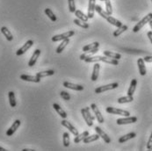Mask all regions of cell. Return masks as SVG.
Listing matches in <instances>:
<instances>
[{
  "label": "cell",
  "mask_w": 152,
  "mask_h": 151,
  "mask_svg": "<svg viewBox=\"0 0 152 151\" xmlns=\"http://www.w3.org/2000/svg\"><path fill=\"white\" fill-rule=\"evenodd\" d=\"M20 79L23 81H26V82H33V83H40L41 79L40 77H38L36 75L35 76H29V75H21L20 76Z\"/></svg>",
  "instance_id": "7c38bea8"
},
{
  "label": "cell",
  "mask_w": 152,
  "mask_h": 151,
  "mask_svg": "<svg viewBox=\"0 0 152 151\" xmlns=\"http://www.w3.org/2000/svg\"><path fill=\"white\" fill-rule=\"evenodd\" d=\"M99 69H100V64L98 63H95V64L93 66V72L91 74V81L95 82L97 81L98 77H99Z\"/></svg>",
  "instance_id": "2e32d148"
},
{
  "label": "cell",
  "mask_w": 152,
  "mask_h": 151,
  "mask_svg": "<svg viewBox=\"0 0 152 151\" xmlns=\"http://www.w3.org/2000/svg\"><path fill=\"white\" fill-rule=\"evenodd\" d=\"M106 2V12L108 15L113 14V7H112V4L110 2V0H107Z\"/></svg>",
  "instance_id": "f35d334b"
},
{
  "label": "cell",
  "mask_w": 152,
  "mask_h": 151,
  "mask_svg": "<svg viewBox=\"0 0 152 151\" xmlns=\"http://www.w3.org/2000/svg\"><path fill=\"white\" fill-rule=\"evenodd\" d=\"M106 111H107V112H108L110 114H114V115H121V116H125V117H129L130 115V112L129 111L118 109V108L115 107H107Z\"/></svg>",
  "instance_id": "3957f363"
},
{
  "label": "cell",
  "mask_w": 152,
  "mask_h": 151,
  "mask_svg": "<svg viewBox=\"0 0 152 151\" xmlns=\"http://www.w3.org/2000/svg\"><path fill=\"white\" fill-rule=\"evenodd\" d=\"M151 1H152V0H151Z\"/></svg>",
  "instance_id": "f907efd6"
},
{
  "label": "cell",
  "mask_w": 152,
  "mask_h": 151,
  "mask_svg": "<svg viewBox=\"0 0 152 151\" xmlns=\"http://www.w3.org/2000/svg\"><path fill=\"white\" fill-rule=\"evenodd\" d=\"M64 86L68 89H71V90H84V86L83 85H76V84H73V83H69V82H64Z\"/></svg>",
  "instance_id": "e0dca14e"
},
{
  "label": "cell",
  "mask_w": 152,
  "mask_h": 151,
  "mask_svg": "<svg viewBox=\"0 0 152 151\" xmlns=\"http://www.w3.org/2000/svg\"><path fill=\"white\" fill-rule=\"evenodd\" d=\"M20 124H21V121H20V120H16L13 122V124L12 125V127L6 131V135H7V136H12V135L17 131V129L20 128Z\"/></svg>",
  "instance_id": "30bf717a"
},
{
  "label": "cell",
  "mask_w": 152,
  "mask_h": 151,
  "mask_svg": "<svg viewBox=\"0 0 152 151\" xmlns=\"http://www.w3.org/2000/svg\"><path fill=\"white\" fill-rule=\"evenodd\" d=\"M136 136V133H127V134H125V135H122L120 139H119V142L120 143H123V142H128V141H129L131 139H133V138H134Z\"/></svg>",
  "instance_id": "ffe728a7"
},
{
  "label": "cell",
  "mask_w": 152,
  "mask_h": 151,
  "mask_svg": "<svg viewBox=\"0 0 152 151\" xmlns=\"http://www.w3.org/2000/svg\"><path fill=\"white\" fill-rule=\"evenodd\" d=\"M100 1H107V0H100Z\"/></svg>",
  "instance_id": "c3c4849f"
},
{
  "label": "cell",
  "mask_w": 152,
  "mask_h": 151,
  "mask_svg": "<svg viewBox=\"0 0 152 151\" xmlns=\"http://www.w3.org/2000/svg\"><path fill=\"white\" fill-rule=\"evenodd\" d=\"M95 131L97 132V133L105 141V142H107V143H110L111 142V138L109 137L108 135L103 131V130L101 129V128H99V127H96L95 128Z\"/></svg>",
  "instance_id": "9a60e30c"
},
{
  "label": "cell",
  "mask_w": 152,
  "mask_h": 151,
  "mask_svg": "<svg viewBox=\"0 0 152 151\" xmlns=\"http://www.w3.org/2000/svg\"><path fill=\"white\" fill-rule=\"evenodd\" d=\"M147 35H148V37H149V39H150V41H151V42L152 44V31L148 32V33H147Z\"/></svg>",
  "instance_id": "ee69618b"
},
{
  "label": "cell",
  "mask_w": 152,
  "mask_h": 151,
  "mask_svg": "<svg viewBox=\"0 0 152 151\" xmlns=\"http://www.w3.org/2000/svg\"><path fill=\"white\" fill-rule=\"evenodd\" d=\"M99 134H92V135H88L85 139H84V142L85 143H89V142H92L95 141H98L99 139Z\"/></svg>",
  "instance_id": "d6a6232c"
},
{
  "label": "cell",
  "mask_w": 152,
  "mask_h": 151,
  "mask_svg": "<svg viewBox=\"0 0 152 151\" xmlns=\"http://www.w3.org/2000/svg\"><path fill=\"white\" fill-rule=\"evenodd\" d=\"M86 63H98V62H102V56L101 55H96V56H90L87 57L85 60Z\"/></svg>",
  "instance_id": "e575fe53"
},
{
  "label": "cell",
  "mask_w": 152,
  "mask_h": 151,
  "mask_svg": "<svg viewBox=\"0 0 152 151\" xmlns=\"http://www.w3.org/2000/svg\"><path fill=\"white\" fill-rule=\"evenodd\" d=\"M136 85H137V80L136 79H133L131 81L129 88L128 90V95L129 96H133L134 95V93L135 91V89H136Z\"/></svg>",
  "instance_id": "484cf974"
},
{
  "label": "cell",
  "mask_w": 152,
  "mask_h": 151,
  "mask_svg": "<svg viewBox=\"0 0 152 151\" xmlns=\"http://www.w3.org/2000/svg\"><path fill=\"white\" fill-rule=\"evenodd\" d=\"M60 96H61V98H62L64 100H66V101L70 100V95H69V93H68L67 91L62 90V91L60 92Z\"/></svg>",
  "instance_id": "60d3db41"
},
{
  "label": "cell",
  "mask_w": 152,
  "mask_h": 151,
  "mask_svg": "<svg viewBox=\"0 0 152 151\" xmlns=\"http://www.w3.org/2000/svg\"><path fill=\"white\" fill-rule=\"evenodd\" d=\"M149 24H150V26H151V28L152 30V20H151V21L149 22Z\"/></svg>",
  "instance_id": "7dc6e473"
},
{
  "label": "cell",
  "mask_w": 152,
  "mask_h": 151,
  "mask_svg": "<svg viewBox=\"0 0 152 151\" xmlns=\"http://www.w3.org/2000/svg\"><path fill=\"white\" fill-rule=\"evenodd\" d=\"M61 124L63 125V127H64V128H68V129L69 130V132H70L71 133H73L74 135L77 136V135L78 134V131H77V129L69 121L64 120L61 121Z\"/></svg>",
  "instance_id": "9c48e42d"
},
{
  "label": "cell",
  "mask_w": 152,
  "mask_h": 151,
  "mask_svg": "<svg viewBox=\"0 0 152 151\" xmlns=\"http://www.w3.org/2000/svg\"><path fill=\"white\" fill-rule=\"evenodd\" d=\"M128 30V26H126V25H122L121 26H120V27H117V29L113 32V36L114 37H119L121 34H123L124 32H126Z\"/></svg>",
  "instance_id": "44dd1931"
},
{
  "label": "cell",
  "mask_w": 152,
  "mask_h": 151,
  "mask_svg": "<svg viewBox=\"0 0 152 151\" xmlns=\"http://www.w3.org/2000/svg\"><path fill=\"white\" fill-rule=\"evenodd\" d=\"M144 60L142 58H139L137 60V65H138V69H139V73L141 76H145L147 73L146 70V67H145V63H144Z\"/></svg>",
  "instance_id": "5bb4252c"
},
{
  "label": "cell",
  "mask_w": 152,
  "mask_h": 151,
  "mask_svg": "<svg viewBox=\"0 0 152 151\" xmlns=\"http://www.w3.org/2000/svg\"><path fill=\"white\" fill-rule=\"evenodd\" d=\"M0 151H6V150L3 147H0Z\"/></svg>",
  "instance_id": "bcb514c9"
},
{
  "label": "cell",
  "mask_w": 152,
  "mask_h": 151,
  "mask_svg": "<svg viewBox=\"0 0 152 151\" xmlns=\"http://www.w3.org/2000/svg\"><path fill=\"white\" fill-rule=\"evenodd\" d=\"M89 135V132L88 131H85V132H83L82 133H78L75 138H74V142L75 143H79V142H81L82 141H84V139Z\"/></svg>",
  "instance_id": "4316f807"
},
{
  "label": "cell",
  "mask_w": 152,
  "mask_h": 151,
  "mask_svg": "<svg viewBox=\"0 0 152 151\" xmlns=\"http://www.w3.org/2000/svg\"><path fill=\"white\" fill-rule=\"evenodd\" d=\"M53 107H54V109L56 111V112H57L63 119H66V118H67V113L63 110V108L61 107L58 104H56V103L53 104Z\"/></svg>",
  "instance_id": "603a6c76"
},
{
  "label": "cell",
  "mask_w": 152,
  "mask_h": 151,
  "mask_svg": "<svg viewBox=\"0 0 152 151\" xmlns=\"http://www.w3.org/2000/svg\"><path fill=\"white\" fill-rule=\"evenodd\" d=\"M103 54H104V55H106L107 57H111V58L117 59V60H120L121 58V55L119 53H114L112 51H104Z\"/></svg>",
  "instance_id": "f1b7e54d"
},
{
  "label": "cell",
  "mask_w": 152,
  "mask_h": 151,
  "mask_svg": "<svg viewBox=\"0 0 152 151\" xmlns=\"http://www.w3.org/2000/svg\"><path fill=\"white\" fill-rule=\"evenodd\" d=\"M75 34V32L74 31H68L66 33L64 34H57V35H54L52 37V42H60V41H64L65 39H69V37L73 36Z\"/></svg>",
  "instance_id": "277c9868"
},
{
  "label": "cell",
  "mask_w": 152,
  "mask_h": 151,
  "mask_svg": "<svg viewBox=\"0 0 152 151\" xmlns=\"http://www.w3.org/2000/svg\"><path fill=\"white\" fill-rule=\"evenodd\" d=\"M151 150H152V149H151Z\"/></svg>",
  "instance_id": "681fc988"
},
{
  "label": "cell",
  "mask_w": 152,
  "mask_h": 151,
  "mask_svg": "<svg viewBox=\"0 0 152 151\" xmlns=\"http://www.w3.org/2000/svg\"><path fill=\"white\" fill-rule=\"evenodd\" d=\"M95 6H96V0H89L88 13H87V16H88L89 19H92V18L94 17Z\"/></svg>",
  "instance_id": "8fae6325"
},
{
  "label": "cell",
  "mask_w": 152,
  "mask_h": 151,
  "mask_svg": "<svg viewBox=\"0 0 152 151\" xmlns=\"http://www.w3.org/2000/svg\"><path fill=\"white\" fill-rule=\"evenodd\" d=\"M95 11L102 17V18H104V19H106L107 20V18L108 17V16H110V15H108L107 13V12L106 11H104L102 8H101V6L100 5H99V4H97L96 6H95Z\"/></svg>",
  "instance_id": "4dcf8cb0"
},
{
  "label": "cell",
  "mask_w": 152,
  "mask_h": 151,
  "mask_svg": "<svg viewBox=\"0 0 152 151\" xmlns=\"http://www.w3.org/2000/svg\"><path fill=\"white\" fill-rule=\"evenodd\" d=\"M69 4V10L70 12H76V4H75V0H68Z\"/></svg>",
  "instance_id": "ab89813d"
},
{
  "label": "cell",
  "mask_w": 152,
  "mask_h": 151,
  "mask_svg": "<svg viewBox=\"0 0 152 151\" xmlns=\"http://www.w3.org/2000/svg\"><path fill=\"white\" fill-rule=\"evenodd\" d=\"M45 13H46V15L52 20L53 22L56 21L57 20V18H56V14L52 12V10L51 9H49V8H46L45 9Z\"/></svg>",
  "instance_id": "1f68e13d"
},
{
  "label": "cell",
  "mask_w": 152,
  "mask_h": 151,
  "mask_svg": "<svg viewBox=\"0 0 152 151\" xmlns=\"http://www.w3.org/2000/svg\"><path fill=\"white\" fill-rule=\"evenodd\" d=\"M91 111L93 112V113L95 114V118L98 120V122H99V124H102V123L104 122V117H103V115L101 114V112H100L99 109L98 107V106H97L96 104H91Z\"/></svg>",
  "instance_id": "8992f818"
},
{
  "label": "cell",
  "mask_w": 152,
  "mask_h": 151,
  "mask_svg": "<svg viewBox=\"0 0 152 151\" xmlns=\"http://www.w3.org/2000/svg\"><path fill=\"white\" fill-rule=\"evenodd\" d=\"M55 74V71L53 69H48V70H45V71H41V72H37L36 76L40 78H43L46 77H49V76H53Z\"/></svg>",
  "instance_id": "7402d4cb"
},
{
  "label": "cell",
  "mask_w": 152,
  "mask_h": 151,
  "mask_svg": "<svg viewBox=\"0 0 152 151\" xmlns=\"http://www.w3.org/2000/svg\"><path fill=\"white\" fill-rule=\"evenodd\" d=\"M63 142H64V147H66V148L69 146L70 140H69V133L67 132L64 133V135H63Z\"/></svg>",
  "instance_id": "74e56055"
},
{
  "label": "cell",
  "mask_w": 152,
  "mask_h": 151,
  "mask_svg": "<svg viewBox=\"0 0 152 151\" xmlns=\"http://www.w3.org/2000/svg\"><path fill=\"white\" fill-rule=\"evenodd\" d=\"M40 55H41V50L40 49H35L34 54H33V55H32V57L30 58V60L28 62V66L29 67L34 66L35 63H36V62H37V59L39 58Z\"/></svg>",
  "instance_id": "4fadbf2b"
},
{
  "label": "cell",
  "mask_w": 152,
  "mask_h": 151,
  "mask_svg": "<svg viewBox=\"0 0 152 151\" xmlns=\"http://www.w3.org/2000/svg\"><path fill=\"white\" fill-rule=\"evenodd\" d=\"M134 100L133 96H126V97H121L120 98H118V103L119 104H125V103H130Z\"/></svg>",
  "instance_id": "836d02e7"
},
{
  "label": "cell",
  "mask_w": 152,
  "mask_h": 151,
  "mask_svg": "<svg viewBox=\"0 0 152 151\" xmlns=\"http://www.w3.org/2000/svg\"><path fill=\"white\" fill-rule=\"evenodd\" d=\"M33 45H34V41H32V40H28L26 43L24 44L23 46H22L20 48H19L18 50H17V52H16V55H24L29 48H31L32 47H33Z\"/></svg>",
  "instance_id": "52a82bcc"
},
{
  "label": "cell",
  "mask_w": 152,
  "mask_h": 151,
  "mask_svg": "<svg viewBox=\"0 0 152 151\" xmlns=\"http://www.w3.org/2000/svg\"><path fill=\"white\" fill-rule=\"evenodd\" d=\"M147 149L148 150H151L152 149V133L150 136V139L148 141V143H147Z\"/></svg>",
  "instance_id": "b9f144b4"
},
{
  "label": "cell",
  "mask_w": 152,
  "mask_h": 151,
  "mask_svg": "<svg viewBox=\"0 0 152 151\" xmlns=\"http://www.w3.org/2000/svg\"><path fill=\"white\" fill-rule=\"evenodd\" d=\"M98 51H99V47H96V48H94V49H92V50H89V51H86V52H84V54L80 55V60L85 61L87 57L92 56V55H93L94 54H96Z\"/></svg>",
  "instance_id": "d6986e66"
},
{
  "label": "cell",
  "mask_w": 152,
  "mask_h": 151,
  "mask_svg": "<svg viewBox=\"0 0 152 151\" xmlns=\"http://www.w3.org/2000/svg\"><path fill=\"white\" fill-rule=\"evenodd\" d=\"M143 60L146 63H152V56H145L143 58Z\"/></svg>",
  "instance_id": "7bdbcfd3"
},
{
  "label": "cell",
  "mask_w": 152,
  "mask_h": 151,
  "mask_svg": "<svg viewBox=\"0 0 152 151\" xmlns=\"http://www.w3.org/2000/svg\"><path fill=\"white\" fill-rule=\"evenodd\" d=\"M152 20V13H149V14H147L142 20H141L140 21L138 22L134 26V28H133V32L134 33H137V32H139L147 23H149V22Z\"/></svg>",
  "instance_id": "7a4b0ae2"
},
{
  "label": "cell",
  "mask_w": 152,
  "mask_h": 151,
  "mask_svg": "<svg viewBox=\"0 0 152 151\" xmlns=\"http://www.w3.org/2000/svg\"><path fill=\"white\" fill-rule=\"evenodd\" d=\"M119 86V84L118 83H113V84H110V85H103V86H99L98 88L95 89V93L99 94V93H103L105 91H107V90H113V89H116Z\"/></svg>",
  "instance_id": "5b68a950"
},
{
  "label": "cell",
  "mask_w": 152,
  "mask_h": 151,
  "mask_svg": "<svg viewBox=\"0 0 152 151\" xmlns=\"http://www.w3.org/2000/svg\"><path fill=\"white\" fill-rule=\"evenodd\" d=\"M8 98H9V103L10 106L12 107H16L17 106V102H16V98H15V94L13 91H9L8 92Z\"/></svg>",
  "instance_id": "cb8c5ba5"
},
{
  "label": "cell",
  "mask_w": 152,
  "mask_h": 151,
  "mask_svg": "<svg viewBox=\"0 0 152 151\" xmlns=\"http://www.w3.org/2000/svg\"><path fill=\"white\" fill-rule=\"evenodd\" d=\"M107 20L108 23H110L111 25H113V26H116V27H120V26H122V23L120 21V20H116L115 18H113V17H112V16H108L107 18Z\"/></svg>",
  "instance_id": "f546056e"
},
{
  "label": "cell",
  "mask_w": 152,
  "mask_h": 151,
  "mask_svg": "<svg viewBox=\"0 0 152 151\" xmlns=\"http://www.w3.org/2000/svg\"><path fill=\"white\" fill-rule=\"evenodd\" d=\"M1 33L4 35V37L6 38V40L8 42H12L13 40V36H12V33L10 32V30L6 26H2L1 27Z\"/></svg>",
  "instance_id": "ac0fdd59"
},
{
  "label": "cell",
  "mask_w": 152,
  "mask_h": 151,
  "mask_svg": "<svg viewBox=\"0 0 152 151\" xmlns=\"http://www.w3.org/2000/svg\"><path fill=\"white\" fill-rule=\"evenodd\" d=\"M99 47V42H93V43L91 44H88L86 46H85L84 47H83V51L84 52H86V51H89V50H92V49H94V48H96V47Z\"/></svg>",
  "instance_id": "d590c367"
},
{
  "label": "cell",
  "mask_w": 152,
  "mask_h": 151,
  "mask_svg": "<svg viewBox=\"0 0 152 151\" xmlns=\"http://www.w3.org/2000/svg\"><path fill=\"white\" fill-rule=\"evenodd\" d=\"M69 43V38L62 41V43L60 44V45L58 46V47L56 48V53H57V54H61V53L64 50V48L67 47V45Z\"/></svg>",
  "instance_id": "83f0119b"
},
{
  "label": "cell",
  "mask_w": 152,
  "mask_h": 151,
  "mask_svg": "<svg viewBox=\"0 0 152 151\" xmlns=\"http://www.w3.org/2000/svg\"><path fill=\"white\" fill-rule=\"evenodd\" d=\"M81 113L83 115L85 121L86 122L87 126L91 127L93 125V120H95V117L91 114V107H86L81 109Z\"/></svg>",
  "instance_id": "6da1fadb"
},
{
  "label": "cell",
  "mask_w": 152,
  "mask_h": 151,
  "mask_svg": "<svg viewBox=\"0 0 152 151\" xmlns=\"http://www.w3.org/2000/svg\"><path fill=\"white\" fill-rule=\"evenodd\" d=\"M137 121V118L136 117H126V118H121V119H118L116 120L117 125H127V124H132V123H135Z\"/></svg>",
  "instance_id": "ba28073f"
},
{
  "label": "cell",
  "mask_w": 152,
  "mask_h": 151,
  "mask_svg": "<svg viewBox=\"0 0 152 151\" xmlns=\"http://www.w3.org/2000/svg\"><path fill=\"white\" fill-rule=\"evenodd\" d=\"M23 151H34V150H30V149H24V150H22Z\"/></svg>",
  "instance_id": "f6af8a7d"
},
{
  "label": "cell",
  "mask_w": 152,
  "mask_h": 151,
  "mask_svg": "<svg viewBox=\"0 0 152 151\" xmlns=\"http://www.w3.org/2000/svg\"><path fill=\"white\" fill-rule=\"evenodd\" d=\"M74 13H75V15L77 16V19H78V20H80L87 22L88 21V20H89V18H88V16H87L86 14H85V13H84L83 12H81L80 10H76V12H75Z\"/></svg>",
  "instance_id": "d4e9b609"
},
{
  "label": "cell",
  "mask_w": 152,
  "mask_h": 151,
  "mask_svg": "<svg viewBox=\"0 0 152 151\" xmlns=\"http://www.w3.org/2000/svg\"><path fill=\"white\" fill-rule=\"evenodd\" d=\"M73 22H74L77 26H80V27H82V28H84V29H87V28H89V26H90L89 24H88L87 22L80 20H78V19H75Z\"/></svg>",
  "instance_id": "8d00e7d4"
}]
</instances>
